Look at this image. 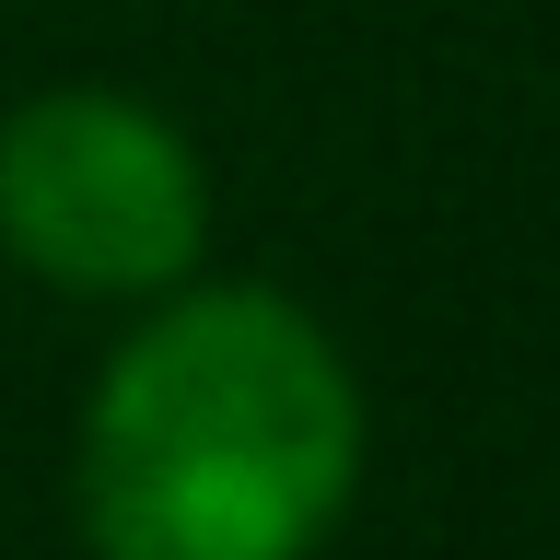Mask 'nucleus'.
Masks as SVG:
<instances>
[{
	"label": "nucleus",
	"mask_w": 560,
	"mask_h": 560,
	"mask_svg": "<svg viewBox=\"0 0 560 560\" xmlns=\"http://www.w3.org/2000/svg\"><path fill=\"white\" fill-rule=\"evenodd\" d=\"M0 245L59 292H175L210 245V175L129 94H35L0 117Z\"/></svg>",
	"instance_id": "obj_2"
},
{
	"label": "nucleus",
	"mask_w": 560,
	"mask_h": 560,
	"mask_svg": "<svg viewBox=\"0 0 560 560\" xmlns=\"http://www.w3.org/2000/svg\"><path fill=\"white\" fill-rule=\"evenodd\" d=\"M362 397L280 292H187L82 409L94 560H304L350 502Z\"/></svg>",
	"instance_id": "obj_1"
}]
</instances>
